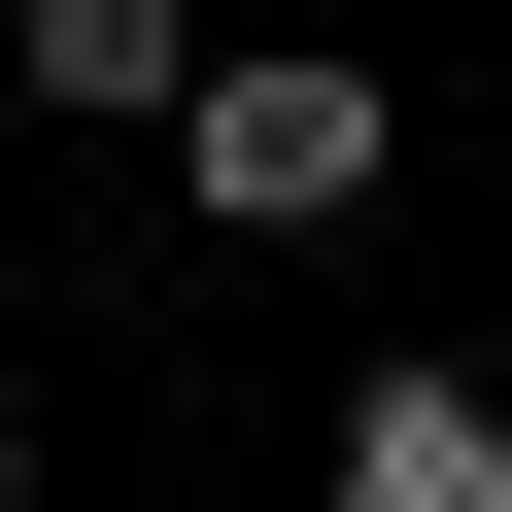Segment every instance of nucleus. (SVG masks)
Masks as SVG:
<instances>
[{
  "mask_svg": "<svg viewBox=\"0 0 512 512\" xmlns=\"http://www.w3.org/2000/svg\"><path fill=\"white\" fill-rule=\"evenodd\" d=\"M171 171H205V205H239V239H342V205H376V171H410V103H376V69H342V35H239V69H205V137H171Z\"/></svg>",
  "mask_w": 512,
  "mask_h": 512,
  "instance_id": "nucleus-1",
  "label": "nucleus"
},
{
  "mask_svg": "<svg viewBox=\"0 0 512 512\" xmlns=\"http://www.w3.org/2000/svg\"><path fill=\"white\" fill-rule=\"evenodd\" d=\"M342 512H512V376H376L342 410Z\"/></svg>",
  "mask_w": 512,
  "mask_h": 512,
  "instance_id": "nucleus-3",
  "label": "nucleus"
},
{
  "mask_svg": "<svg viewBox=\"0 0 512 512\" xmlns=\"http://www.w3.org/2000/svg\"><path fill=\"white\" fill-rule=\"evenodd\" d=\"M0 512H35V342H0Z\"/></svg>",
  "mask_w": 512,
  "mask_h": 512,
  "instance_id": "nucleus-4",
  "label": "nucleus"
},
{
  "mask_svg": "<svg viewBox=\"0 0 512 512\" xmlns=\"http://www.w3.org/2000/svg\"><path fill=\"white\" fill-rule=\"evenodd\" d=\"M0 35H35V103H69V137H205V69H239L205 0H0Z\"/></svg>",
  "mask_w": 512,
  "mask_h": 512,
  "instance_id": "nucleus-2",
  "label": "nucleus"
}]
</instances>
